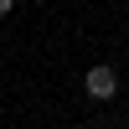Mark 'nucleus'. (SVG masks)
I'll list each match as a JSON object with an SVG mask.
<instances>
[{
    "instance_id": "f257e3e1",
    "label": "nucleus",
    "mask_w": 129,
    "mask_h": 129,
    "mask_svg": "<svg viewBox=\"0 0 129 129\" xmlns=\"http://www.w3.org/2000/svg\"><path fill=\"white\" fill-rule=\"evenodd\" d=\"M83 93H88L93 103H109L114 93H119V72H114L109 62H93V67L83 72Z\"/></svg>"
},
{
    "instance_id": "f03ea898",
    "label": "nucleus",
    "mask_w": 129,
    "mask_h": 129,
    "mask_svg": "<svg viewBox=\"0 0 129 129\" xmlns=\"http://www.w3.org/2000/svg\"><path fill=\"white\" fill-rule=\"evenodd\" d=\"M10 5H16V0H0V16H10Z\"/></svg>"
},
{
    "instance_id": "7ed1b4c3",
    "label": "nucleus",
    "mask_w": 129,
    "mask_h": 129,
    "mask_svg": "<svg viewBox=\"0 0 129 129\" xmlns=\"http://www.w3.org/2000/svg\"><path fill=\"white\" fill-rule=\"evenodd\" d=\"M78 129H93V124H78Z\"/></svg>"
}]
</instances>
